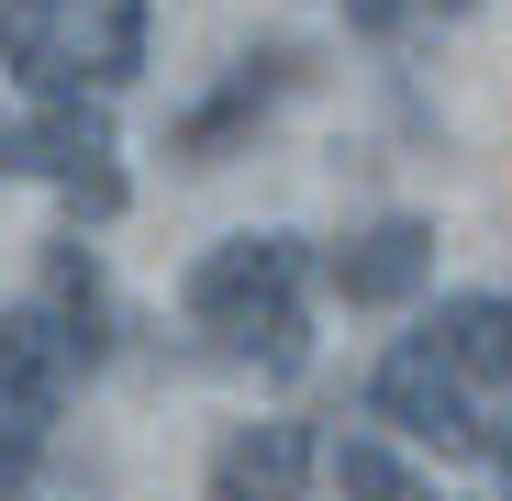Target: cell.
Masks as SVG:
<instances>
[{
    "label": "cell",
    "mask_w": 512,
    "mask_h": 501,
    "mask_svg": "<svg viewBox=\"0 0 512 501\" xmlns=\"http://www.w3.org/2000/svg\"><path fill=\"white\" fill-rule=\"evenodd\" d=\"M301 279H312L301 234H234V245H212V257L190 268V323L212 334L223 357L268 368V379H301V357H312Z\"/></svg>",
    "instance_id": "1"
},
{
    "label": "cell",
    "mask_w": 512,
    "mask_h": 501,
    "mask_svg": "<svg viewBox=\"0 0 512 501\" xmlns=\"http://www.w3.org/2000/svg\"><path fill=\"white\" fill-rule=\"evenodd\" d=\"M0 67L34 101H56V90L112 101L145 67V0H0Z\"/></svg>",
    "instance_id": "2"
},
{
    "label": "cell",
    "mask_w": 512,
    "mask_h": 501,
    "mask_svg": "<svg viewBox=\"0 0 512 501\" xmlns=\"http://www.w3.org/2000/svg\"><path fill=\"white\" fill-rule=\"evenodd\" d=\"M0 179H45V190H67V212L112 223V212H123L112 112H101L90 90H56V101H34L23 123H0Z\"/></svg>",
    "instance_id": "3"
},
{
    "label": "cell",
    "mask_w": 512,
    "mask_h": 501,
    "mask_svg": "<svg viewBox=\"0 0 512 501\" xmlns=\"http://www.w3.org/2000/svg\"><path fill=\"white\" fill-rule=\"evenodd\" d=\"M368 401H379V424H401L412 446H435V457H490V424H479L468 379H457V368H446L435 346H423V334H412L401 357H379Z\"/></svg>",
    "instance_id": "4"
},
{
    "label": "cell",
    "mask_w": 512,
    "mask_h": 501,
    "mask_svg": "<svg viewBox=\"0 0 512 501\" xmlns=\"http://www.w3.org/2000/svg\"><path fill=\"white\" fill-rule=\"evenodd\" d=\"M78 368H90V357L56 334V312H45V301H12V312H0V424H12V435H34V446H45V424L67 412Z\"/></svg>",
    "instance_id": "5"
},
{
    "label": "cell",
    "mask_w": 512,
    "mask_h": 501,
    "mask_svg": "<svg viewBox=\"0 0 512 501\" xmlns=\"http://www.w3.org/2000/svg\"><path fill=\"white\" fill-rule=\"evenodd\" d=\"M323 279H334V301H357V312H390V301H412L423 279H435V223L423 212H390V223H368V234H346L323 257Z\"/></svg>",
    "instance_id": "6"
},
{
    "label": "cell",
    "mask_w": 512,
    "mask_h": 501,
    "mask_svg": "<svg viewBox=\"0 0 512 501\" xmlns=\"http://www.w3.org/2000/svg\"><path fill=\"white\" fill-rule=\"evenodd\" d=\"M290 90H301V45H268V56H245V67L223 78V90L201 101V112H179V156H190V167H212V156H223L245 123H268V101H290Z\"/></svg>",
    "instance_id": "7"
},
{
    "label": "cell",
    "mask_w": 512,
    "mask_h": 501,
    "mask_svg": "<svg viewBox=\"0 0 512 501\" xmlns=\"http://www.w3.org/2000/svg\"><path fill=\"white\" fill-rule=\"evenodd\" d=\"M312 479V424H234L212 446V501H301Z\"/></svg>",
    "instance_id": "8"
},
{
    "label": "cell",
    "mask_w": 512,
    "mask_h": 501,
    "mask_svg": "<svg viewBox=\"0 0 512 501\" xmlns=\"http://www.w3.org/2000/svg\"><path fill=\"white\" fill-rule=\"evenodd\" d=\"M423 346H435L457 379H512V301H490V290H468V301H435V323H423Z\"/></svg>",
    "instance_id": "9"
},
{
    "label": "cell",
    "mask_w": 512,
    "mask_h": 501,
    "mask_svg": "<svg viewBox=\"0 0 512 501\" xmlns=\"http://www.w3.org/2000/svg\"><path fill=\"white\" fill-rule=\"evenodd\" d=\"M34 301L56 312V334H67V346L101 368V346H112V290H101V268H90V245H45V279H34Z\"/></svg>",
    "instance_id": "10"
},
{
    "label": "cell",
    "mask_w": 512,
    "mask_h": 501,
    "mask_svg": "<svg viewBox=\"0 0 512 501\" xmlns=\"http://www.w3.org/2000/svg\"><path fill=\"white\" fill-rule=\"evenodd\" d=\"M334 479H346V501H435L390 446H368V435H346V457H334Z\"/></svg>",
    "instance_id": "11"
},
{
    "label": "cell",
    "mask_w": 512,
    "mask_h": 501,
    "mask_svg": "<svg viewBox=\"0 0 512 501\" xmlns=\"http://www.w3.org/2000/svg\"><path fill=\"white\" fill-rule=\"evenodd\" d=\"M401 12H412V0H346V23H357V34H390Z\"/></svg>",
    "instance_id": "12"
},
{
    "label": "cell",
    "mask_w": 512,
    "mask_h": 501,
    "mask_svg": "<svg viewBox=\"0 0 512 501\" xmlns=\"http://www.w3.org/2000/svg\"><path fill=\"white\" fill-rule=\"evenodd\" d=\"M23 457H34V435H12V424H0V490L23 479Z\"/></svg>",
    "instance_id": "13"
},
{
    "label": "cell",
    "mask_w": 512,
    "mask_h": 501,
    "mask_svg": "<svg viewBox=\"0 0 512 501\" xmlns=\"http://www.w3.org/2000/svg\"><path fill=\"white\" fill-rule=\"evenodd\" d=\"M490 468H501V479H512V446H501V435H490Z\"/></svg>",
    "instance_id": "14"
},
{
    "label": "cell",
    "mask_w": 512,
    "mask_h": 501,
    "mask_svg": "<svg viewBox=\"0 0 512 501\" xmlns=\"http://www.w3.org/2000/svg\"><path fill=\"white\" fill-rule=\"evenodd\" d=\"M435 12H446V23H457V12H479V0H435Z\"/></svg>",
    "instance_id": "15"
}]
</instances>
